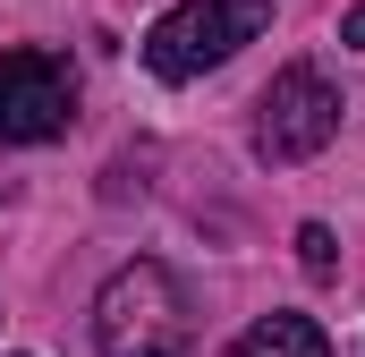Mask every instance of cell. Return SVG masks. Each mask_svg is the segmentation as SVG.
Masks as SVG:
<instances>
[{
    "mask_svg": "<svg viewBox=\"0 0 365 357\" xmlns=\"http://www.w3.org/2000/svg\"><path fill=\"white\" fill-rule=\"evenodd\" d=\"M187 341H195V306H187L170 264L136 256L102 281V298H93V349L102 357H187Z\"/></svg>",
    "mask_w": 365,
    "mask_h": 357,
    "instance_id": "obj_1",
    "label": "cell"
},
{
    "mask_svg": "<svg viewBox=\"0 0 365 357\" xmlns=\"http://www.w3.org/2000/svg\"><path fill=\"white\" fill-rule=\"evenodd\" d=\"M221 357H331V341H323L314 315H255Z\"/></svg>",
    "mask_w": 365,
    "mask_h": 357,
    "instance_id": "obj_5",
    "label": "cell"
},
{
    "mask_svg": "<svg viewBox=\"0 0 365 357\" xmlns=\"http://www.w3.org/2000/svg\"><path fill=\"white\" fill-rule=\"evenodd\" d=\"M297 264L314 272V281H323V272L340 264V256H331V230H323V221H306V230H297Z\"/></svg>",
    "mask_w": 365,
    "mask_h": 357,
    "instance_id": "obj_6",
    "label": "cell"
},
{
    "mask_svg": "<svg viewBox=\"0 0 365 357\" xmlns=\"http://www.w3.org/2000/svg\"><path fill=\"white\" fill-rule=\"evenodd\" d=\"M331 136H340V86L314 60L280 69L272 94H264V119H255V154L264 162H314Z\"/></svg>",
    "mask_w": 365,
    "mask_h": 357,
    "instance_id": "obj_3",
    "label": "cell"
},
{
    "mask_svg": "<svg viewBox=\"0 0 365 357\" xmlns=\"http://www.w3.org/2000/svg\"><path fill=\"white\" fill-rule=\"evenodd\" d=\"M340 43H365V9H349V17H340Z\"/></svg>",
    "mask_w": 365,
    "mask_h": 357,
    "instance_id": "obj_7",
    "label": "cell"
},
{
    "mask_svg": "<svg viewBox=\"0 0 365 357\" xmlns=\"http://www.w3.org/2000/svg\"><path fill=\"white\" fill-rule=\"evenodd\" d=\"M264 34H272V0H179V9L153 17V34H145V69H153L162 86H187V77L238 60V51L264 43Z\"/></svg>",
    "mask_w": 365,
    "mask_h": 357,
    "instance_id": "obj_2",
    "label": "cell"
},
{
    "mask_svg": "<svg viewBox=\"0 0 365 357\" xmlns=\"http://www.w3.org/2000/svg\"><path fill=\"white\" fill-rule=\"evenodd\" d=\"M77 111V77L60 51H9L0 60V145H51Z\"/></svg>",
    "mask_w": 365,
    "mask_h": 357,
    "instance_id": "obj_4",
    "label": "cell"
}]
</instances>
